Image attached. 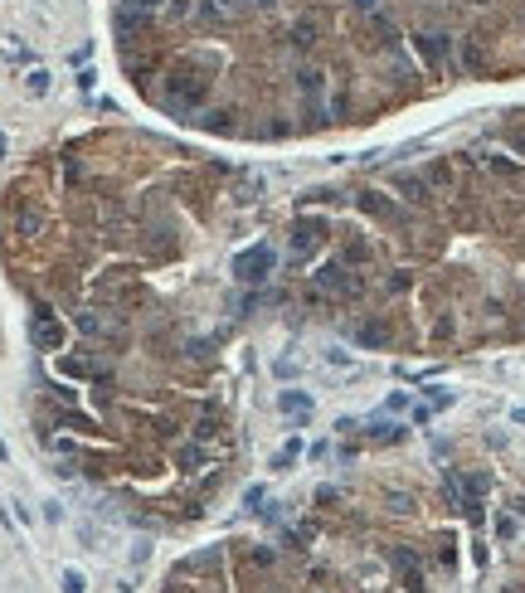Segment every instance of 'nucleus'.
Instances as JSON below:
<instances>
[{"instance_id": "obj_6", "label": "nucleus", "mask_w": 525, "mask_h": 593, "mask_svg": "<svg viewBox=\"0 0 525 593\" xmlns=\"http://www.w3.org/2000/svg\"><path fill=\"white\" fill-rule=\"evenodd\" d=\"M297 88L307 93V102H312V112H321V88H326V78H321L316 69H302V73H297Z\"/></svg>"}, {"instance_id": "obj_2", "label": "nucleus", "mask_w": 525, "mask_h": 593, "mask_svg": "<svg viewBox=\"0 0 525 593\" xmlns=\"http://www.w3.org/2000/svg\"><path fill=\"white\" fill-rule=\"evenodd\" d=\"M29 336H34L39 350H59V345H64V326H59V316H54L49 306H34V316H29Z\"/></svg>"}, {"instance_id": "obj_4", "label": "nucleus", "mask_w": 525, "mask_h": 593, "mask_svg": "<svg viewBox=\"0 0 525 593\" xmlns=\"http://www.w3.org/2000/svg\"><path fill=\"white\" fill-rule=\"evenodd\" d=\"M414 44H419V54L433 64V69H443L447 64V49H452V39L443 34V29H423V34H414Z\"/></svg>"}, {"instance_id": "obj_10", "label": "nucleus", "mask_w": 525, "mask_h": 593, "mask_svg": "<svg viewBox=\"0 0 525 593\" xmlns=\"http://www.w3.org/2000/svg\"><path fill=\"white\" fill-rule=\"evenodd\" d=\"M122 5H136V10H146V15H156L166 0H122Z\"/></svg>"}, {"instance_id": "obj_5", "label": "nucleus", "mask_w": 525, "mask_h": 593, "mask_svg": "<svg viewBox=\"0 0 525 593\" xmlns=\"http://www.w3.org/2000/svg\"><path fill=\"white\" fill-rule=\"evenodd\" d=\"M146 24H151V15H146V10H136V5H117V15H112V29H117L122 39L146 34Z\"/></svg>"}, {"instance_id": "obj_7", "label": "nucleus", "mask_w": 525, "mask_h": 593, "mask_svg": "<svg viewBox=\"0 0 525 593\" xmlns=\"http://www.w3.org/2000/svg\"><path fill=\"white\" fill-rule=\"evenodd\" d=\"M273 0H219V10L233 20V15H253V10H268Z\"/></svg>"}, {"instance_id": "obj_3", "label": "nucleus", "mask_w": 525, "mask_h": 593, "mask_svg": "<svg viewBox=\"0 0 525 593\" xmlns=\"http://www.w3.org/2000/svg\"><path fill=\"white\" fill-rule=\"evenodd\" d=\"M233 273H238V283H263V278L273 273V248H268V243H258V248L238 253Z\"/></svg>"}, {"instance_id": "obj_9", "label": "nucleus", "mask_w": 525, "mask_h": 593, "mask_svg": "<svg viewBox=\"0 0 525 593\" xmlns=\"http://www.w3.org/2000/svg\"><path fill=\"white\" fill-rule=\"evenodd\" d=\"M312 39H316V24L302 20V24H292V39H287V44H292V49H312Z\"/></svg>"}, {"instance_id": "obj_1", "label": "nucleus", "mask_w": 525, "mask_h": 593, "mask_svg": "<svg viewBox=\"0 0 525 593\" xmlns=\"http://www.w3.org/2000/svg\"><path fill=\"white\" fill-rule=\"evenodd\" d=\"M214 69H219L214 54H195L190 64H175L171 78H166V93L180 102V107H200L205 93H210V73H214Z\"/></svg>"}, {"instance_id": "obj_8", "label": "nucleus", "mask_w": 525, "mask_h": 593, "mask_svg": "<svg viewBox=\"0 0 525 593\" xmlns=\"http://www.w3.org/2000/svg\"><path fill=\"white\" fill-rule=\"evenodd\" d=\"M282 413H292V418H307V413H312V399L297 394V390H287V394H282Z\"/></svg>"}]
</instances>
